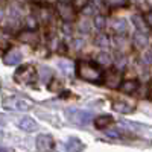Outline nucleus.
I'll return each instance as SVG.
<instances>
[{
    "instance_id": "6",
    "label": "nucleus",
    "mask_w": 152,
    "mask_h": 152,
    "mask_svg": "<svg viewBox=\"0 0 152 152\" xmlns=\"http://www.w3.org/2000/svg\"><path fill=\"white\" fill-rule=\"evenodd\" d=\"M55 148V140L47 134H41L37 137V149L38 151H50Z\"/></svg>"
},
{
    "instance_id": "1",
    "label": "nucleus",
    "mask_w": 152,
    "mask_h": 152,
    "mask_svg": "<svg viewBox=\"0 0 152 152\" xmlns=\"http://www.w3.org/2000/svg\"><path fill=\"white\" fill-rule=\"evenodd\" d=\"M78 76L81 79L87 81V82H100V79L104 78V73L102 70H100L99 67H96L94 64H91V62H87V61H81L78 62Z\"/></svg>"
},
{
    "instance_id": "24",
    "label": "nucleus",
    "mask_w": 152,
    "mask_h": 152,
    "mask_svg": "<svg viewBox=\"0 0 152 152\" xmlns=\"http://www.w3.org/2000/svg\"><path fill=\"white\" fill-rule=\"evenodd\" d=\"M47 88L50 91H56V90H61L62 88V82L61 81H56V79H52V82H50L47 85Z\"/></svg>"
},
{
    "instance_id": "20",
    "label": "nucleus",
    "mask_w": 152,
    "mask_h": 152,
    "mask_svg": "<svg viewBox=\"0 0 152 152\" xmlns=\"http://www.w3.org/2000/svg\"><path fill=\"white\" fill-rule=\"evenodd\" d=\"M97 62H99L100 66H110L111 64V56L107 52H100L97 55Z\"/></svg>"
},
{
    "instance_id": "11",
    "label": "nucleus",
    "mask_w": 152,
    "mask_h": 152,
    "mask_svg": "<svg viewBox=\"0 0 152 152\" xmlns=\"http://www.w3.org/2000/svg\"><path fill=\"white\" fill-rule=\"evenodd\" d=\"M119 88H120V91H123L126 94H132V93H135L138 90V82L135 79H126L125 82L120 84Z\"/></svg>"
},
{
    "instance_id": "10",
    "label": "nucleus",
    "mask_w": 152,
    "mask_h": 152,
    "mask_svg": "<svg viewBox=\"0 0 152 152\" xmlns=\"http://www.w3.org/2000/svg\"><path fill=\"white\" fill-rule=\"evenodd\" d=\"M18 128L23 129V131H26V132H32V131H37L38 129V125L31 117H23V119L18 120Z\"/></svg>"
},
{
    "instance_id": "36",
    "label": "nucleus",
    "mask_w": 152,
    "mask_h": 152,
    "mask_svg": "<svg viewBox=\"0 0 152 152\" xmlns=\"http://www.w3.org/2000/svg\"><path fill=\"white\" fill-rule=\"evenodd\" d=\"M132 2H137L138 3V2H142V0H132Z\"/></svg>"
},
{
    "instance_id": "30",
    "label": "nucleus",
    "mask_w": 152,
    "mask_h": 152,
    "mask_svg": "<svg viewBox=\"0 0 152 152\" xmlns=\"http://www.w3.org/2000/svg\"><path fill=\"white\" fill-rule=\"evenodd\" d=\"M145 59H146V62L152 64V49H151V50H148V52L145 53Z\"/></svg>"
},
{
    "instance_id": "8",
    "label": "nucleus",
    "mask_w": 152,
    "mask_h": 152,
    "mask_svg": "<svg viewBox=\"0 0 152 152\" xmlns=\"http://www.w3.org/2000/svg\"><path fill=\"white\" fill-rule=\"evenodd\" d=\"M23 55L18 49H11L8 53H5L3 56V62L8 66H15V64H20V61H21Z\"/></svg>"
},
{
    "instance_id": "4",
    "label": "nucleus",
    "mask_w": 152,
    "mask_h": 152,
    "mask_svg": "<svg viewBox=\"0 0 152 152\" xmlns=\"http://www.w3.org/2000/svg\"><path fill=\"white\" fill-rule=\"evenodd\" d=\"M56 11L59 18H62L64 23H70L76 18V9L73 8V5H69L66 2H58L56 3Z\"/></svg>"
},
{
    "instance_id": "12",
    "label": "nucleus",
    "mask_w": 152,
    "mask_h": 152,
    "mask_svg": "<svg viewBox=\"0 0 152 152\" xmlns=\"http://www.w3.org/2000/svg\"><path fill=\"white\" fill-rule=\"evenodd\" d=\"M113 122H114V119L110 114H104V116H97L94 119V126L97 129H104V128H108V125H111Z\"/></svg>"
},
{
    "instance_id": "34",
    "label": "nucleus",
    "mask_w": 152,
    "mask_h": 152,
    "mask_svg": "<svg viewBox=\"0 0 152 152\" xmlns=\"http://www.w3.org/2000/svg\"><path fill=\"white\" fill-rule=\"evenodd\" d=\"M3 123H5V120H3V119H0V126H2Z\"/></svg>"
},
{
    "instance_id": "21",
    "label": "nucleus",
    "mask_w": 152,
    "mask_h": 152,
    "mask_svg": "<svg viewBox=\"0 0 152 152\" xmlns=\"http://www.w3.org/2000/svg\"><path fill=\"white\" fill-rule=\"evenodd\" d=\"M110 8H125L128 5V0H105Z\"/></svg>"
},
{
    "instance_id": "31",
    "label": "nucleus",
    "mask_w": 152,
    "mask_h": 152,
    "mask_svg": "<svg viewBox=\"0 0 152 152\" xmlns=\"http://www.w3.org/2000/svg\"><path fill=\"white\" fill-rule=\"evenodd\" d=\"M149 99L152 100V84L149 85Z\"/></svg>"
},
{
    "instance_id": "25",
    "label": "nucleus",
    "mask_w": 152,
    "mask_h": 152,
    "mask_svg": "<svg viewBox=\"0 0 152 152\" xmlns=\"http://www.w3.org/2000/svg\"><path fill=\"white\" fill-rule=\"evenodd\" d=\"M26 24H28V28H29V29H37V26H38L37 18H35V17H32V15L26 17Z\"/></svg>"
},
{
    "instance_id": "17",
    "label": "nucleus",
    "mask_w": 152,
    "mask_h": 152,
    "mask_svg": "<svg viewBox=\"0 0 152 152\" xmlns=\"http://www.w3.org/2000/svg\"><path fill=\"white\" fill-rule=\"evenodd\" d=\"M132 23L135 24V28L140 32H146V26H148V24H146V21H145V18L142 15H137V14L132 15Z\"/></svg>"
},
{
    "instance_id": "22",
    "label": "nucleus",
    "mask_w": 152,
    "mask_h": 152,
    "mask_svg": "<svg viewBox=\"0 0 152 152\" xmlns=\"http://www.w3.org/2000/svg\"><path fill=\"white\" fill-rule=\"evenodd\" d=\"M94 26L99 29V31H104L105 26H107V18L104 15H96L94 17Z\"/></svg>"
},
{
    "instance_id": "19",
    "label": "nucleus",
    "mask_w": 152,
    "mask_h": 152,
    "mask_svg": "<svg viewBox=\"0 0 152 152\" xmlns=\"http://www.w3.org/2000/svg\"><path fill=\"white\" fill-rule=\"evenodd\" d=\"M94 44H96L97 47H108L110 40H108V37H107L105 34H99V35L94 37Z\"/></svg>"
},
{
    "instance_id": "7",
    "label": "nucleus",
    "mask_w": 152,
    "mask_h": 152,
    "mask_svg": "<svg viewBox=\"0 0 152 152\" xmlns=\"http://www.w3.org/2000/svg\"><path fill=\"white\" fill-rule=\"evenodd\" d=\"M17 38H18L21 43H24V44H35V43H38V34L35 32V29L21 31L17 35Z\"/></svg>"
},
{
    "instance_id": "29",
    "label": "nucleus",
    "mask_w": 152,
    "mask_h": 152,
    "mask_svg": "<svg viewBox=\"0 0 152 152\" xmlns=\"http://www.w3.org/2000/svg\"><path fill=\"white\" fill-rule=\"evenodd\" d=\"M41 76H43V78H44V76H46V78H50V76H52V72H50V69L43 67V69H41Z\"/></svg>"
},
{
    "instance_id": "14",
    "label": "nucleus",
    "mask_w": 152,
    "mask_h": 152,
    "mask_svg": "<svg viewBox=\"0 0 152 152\" xmlns=\"http://www.w3.org/2000/svg\"><path fill=\"white\" fill-rule=\"evenodd\" d=\"M64 148L67 151H70V152H76V151H81L84 146H82V143L78 140V138H67Z\"/></svg>"
},
{
    "instance_id": "5",
    "label": "nucleus",
    "mask_w": 152,
    "mask_h": 152,
    "mask_svg": "<svg viewBox=\"0 0 152 152\" xmlns=\"http://www.w3.org/2000/svg\"><path fill=\"white\" fill-rule=\"evenodd\" d=\"M3 107L8 110H15V111H28V110H31L32 105L28 100L20 99V97H8V99H5Z\"/></svg>"
},
{
    "instance_id": "15",
    "label": "nucleus",
    "mask_w": 152,
    "mask_h": 152,
    "mask_svg": "<svg viewBox=\"0 0 152 152\" xmlns=\"http://www.w3.org/2000/svg\"><path fill=\"white\" fill-rule=\"evenodd\" d=\"M134 43H135V46H137L138 49H142V47L148 46L149 38H148V35H146L145 32H138V34L134 35Z\"/></svg>"
},
{
    "instance_id": "33",
    "label": "nucleus",
    "mask_w": 152,
    "mask_h": 152,
    "mask_svg": "<svg viewBox=\"0 0 152 152\" xmlns=\"http://www.w3.org/2000/svg\"><path fill=\"white\" fill-rule=\"evenodd\" d=\"M32 2H35V3H41V2H44V0H32Z\"/></svg>"
},
{
    "instance_id": "16",
    "label": "nucleus",
    "mask_w": 152,
    "mask_h": 152,
    "mask_svg": "<svg viewBox=\"0 0 152 152\" xmlns=\"http://www.w3.org/2000/svg\"><path fill=\"white\" fill-rule=\"evenodd\" d=\"M111 26H113V29L116 31L117 34H125V31H126V21L123 18H114L111 21Z\"/></svg>"
},
{
    "instance_id": "18",
    "label": "nucleus",
    "mask_w": 152,
    "mask_h": 152,
    "mask_svg": "<svg viewBox=\"0 0 152 152\" xmlns=\"http://www.w3.org/2000/svg\"><path fill=\"white\" fill-rule=\"evenodd\" d=\"M56 66L59 67V70L62 73H66V75H70L72 73V62L67 61V59H58Z\"/></svg>"
},
{
    "instance_id": "9",
    "label": "nucleus",
    "mask_w": 152,
    "mask_h": 152,
    "mask_svg": "<svg viewBox=\"0 0 152 152\" xmlns=\"http://www.w3.org/2000/svg\"><path fill=\"white\" fill-rule=\"evenodd\" d=\"M120 79H122V76L117 70H110L105 75V84L110 88H119L120 87Z\"/></svg>"
},
{
    "instance_id": "3",
    "label": "nucleus",
    "mask_w": 152,
    "mask_h": 152,
    "mask_svg": "<svg viewBox=\"0 0 152 152\" xmlns=\"http://www.w3.org/2000/svg\"><path fill=\"white\" fill-rule=\"evenodd\" d=\"M67 117L70 122L76 123V125H87L90 123L91 119H93V114L90 111H85V110H69L67 111Z\"/></svg>"
},
{
    "instance_id": "23",
    "label": "nucleus",
    "mask_w": 152,
    "mask_h": 152,
    "mask_svg": "<svg viewBox=\"0 0 152 152\" xmlns=\"http://www.w3.org/2000/svg\"><path fill=\"white\" fill-rule=\"evenodd\" d=\"M88 3H90V0H72V5L75 9H84L88 6Z\"/></svg>"
},
{
    "instance_id": "28",
    "label": "nucleus",
    "mask_w": 152,
    "mask_h": 152,
    "mask_svg": "<svg viewBox=\"0 0 152 152\" xmlns=\"http://www.w3.org/2000/svg\"><path fill=\"white\" fill-rule=\"evenodd\" d=\"M72 46H73V49H75V50H79V49H82V46H84V41H82V40H79V38H75Z\"/></svg>"
},
{
    "instance_id": "35",
    "label": "nucleus",
    "mask_w": 152,
    "mask_h": 152,
    "mask_svg": "<svg viewBox=\"0 0 152 152\" xmlns=\"http://www.w3.org/2000/svg\"><path fill=\"white\" fill-rule=\"evenodd\" d=\"M2 137H3V132H2V131H0V138H2Z\"/></svg>"
},
{
    "instance_id": "26",
    "label": "nucleus",
    "mask_w": 152,
    "mask_h": 152,
    "mask_svg": "<svg viewBox=\"0 0 152 152\" xmlns=\"http://www.w3.org/2000/svg\"><path fill=\"white\" fill-rule=\"evenodd\" d=\"M79 29L82 32H90V21H88V20H82L79 23Z\"/></svg>"
},
{
    "instance_id": "13",
    "label": "nucleus",
    "mask_w": 152,
    "mask_h": 152,
    "mask_svg": "<svg viewBox=\"0 0 152 152\" xmlns=\"http://www.w3.org/2000/svg\"><path fill=\"white\" fill-rule=\"evenodd\" d=\"M113 108L116 110L117 113H122V114H129V113L134 111V107L129 105L128 102H114Z\"/></svg>"
},
{
    "instance_id": "27",
    "label": "nucleus",
    "mask_w": 152,
    "mask_h": 152,
    "mask_svg": "<svg viewBox=\"0 0 152 152\" xmlns=\"http://www.w3.org/2000/svg\"><path fill=\"white\" fill-rule=\"evenodd\" d=\"M143 18H145V21L148 24V28H152V11L146 12V14L143 15Z\"/></svg>"
},
{
    "instance_id": "32",
    "label": "nucleus",
    "mask_w": 152,
    "mask_h": 152,
    "mask_svg": "<svg viewBox=\"0 0 152 152\" xmlns=\"http://www.w3.org/2000/svg\"><path fill=\"white\" fill-rule=\"evenodd\" d=\"M3 15H5V12H3V9H2V8H0V20L3 18Z\"/></svg>"
},
{
    "instance_id": "2",
    "label": "nucleus",
    "mask_w": 152,
    "mask_h": 152,
    "mask_svg": "<svg viewBox=\"0 0 152 152\" xmlns=\"http://www.w3.org/2000/svg\"><path fill=\"white\" fill-rule=\"evenodd\" d=\"M14 78L20 84H32L37 79V70L32 66H21L20 69H17Z\"/></svg>"
}]
</instances>
